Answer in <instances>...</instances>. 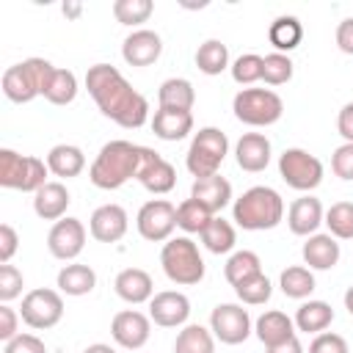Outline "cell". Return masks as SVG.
I'll use <instances>...</instances> for the list:
<instances>
[{
    "mask_svg": "<svg viewBox=\"0 0 353 353\" xmlns=\"http://www.w3.org/2000/svg\"><path fill=\"white\" fill-rule=\"evenodd\" d=\"M77 97V77L72 69H55L47 91H44V99L52 102V105H69L74 102Z\"/></svg>",
    "mask_w": 353,
    "mask_h": 353,
    "instance_id": "cell-39",
    "label": "cell"
},
{
    "mask_svg": "<svg viewBox=\"0 0 353 353\" xmlns=\"http://www.w3.org/2000/svg\"><path fill=\"white\" fill-rule=\"evenodd\" d=\"M199 237H201L204 248H207V251H212V254H229V251L234 248V243H237L234 226H232L229 221L218 218V215L207 223V229H204Z\"/></svg>",
    "mask_w": 353,
    "mask_h": 353,
    "instance_id": "cell-35",
    "label": "cell"
},
{
    "mask_svg": "<svg viewBox=\"0 0 353 353\" xmlns=\"http://www.w3.org/2000/svg\"><path fill=\"white\" fill-rule=\"evenodd\" d=\"M174 353H215V336L210 328H204L199 323H188L176 334Z\"/></svg>",
    "mask_w": 353,
    "mask_h": 353,
    "instance_id": "cell-32",
    "label": "cell"
},
{
    "mask_svg": "<svg viewBox=\"0 0 353 353\" xmlns=\"http://www.w3.org/2000/svg\"><path fill=\"white\" fill-rule=\"evenodd\" d=\"M154 11V3L152 0H116L113 3V17L116 22L121 25H130V28H138L143 25Z\"/></svg>",
    "mask_w": 353,
    "mask_h": 353,
    "instance_id": "cell-41",
    "label": "cell"
},
{
    "mask_svg": "<svg viewBox=\"0 0 353 353\" xmlns=\"http://www.w3.org/2000/svg\"><path fill=\"white\" fill-rule=\"evenodd\" d=\"M336 130L345 138V143H353V102L342 105V110L336 116Z\"/></svg>",
    "mask_w": 353,
    "mask_h": 353,
    "instance_id": "cell-51",
    "label": "cell"
},
{
    "mask_svg": "<svg viewBox=\"0 0 353 353\" xmlns=\"http://www.w3.org/2000/svg\"><path fill=\"white\" fill-rule=\"evenodd\" d=\"M323 218H325V210H323L320 199H314V196H309V193L301 196V199H295V201L290 204V210H287V226H290V232L298 234V237H312V234H317Z\"/></svg>",
    "mask_w": 353,
    "mask_h": 353,
    "instance_id": "cell-19",
    "label": "cell"
},
{
    "mask_svg": "<svg viewBox=\"0 0 353 353\" xmlns=\"http://www.w3.org/2000/svg\"><path fill=\"white\" fill-rule=\"evenodd\" d=\"M149 317H152V323L160 325V328H179V325H188L190 301H188L185 292H176V290L154 292V298L149 301Z\"/></svg>",
    "mask_w": 353,
    "mask_h": 353,
    "instance_id": "cell-16",
    "label": "cell"
},
{
    "mask_svg": "<svg viewBox=\"0 0 353 353\" xmlns=\"http://www.w3.org/2000/svg\"><path fill=\"white\" fill-rule=\"evenodd\" d=\"M80 11H83L80 3H63V14L66 17H80Z\"/></svg>",
    "mask_w": 353,
    "mask_h": 353,
    "instance_id": "cell-54",
    "label": "cell"
},
{
    "mask_svg": "<svg viewBox=\"0 0 353 353\" xmlns=\"http://www.w3.org/2000/svg\"><path fill=\"white\" fill-rule=\"evenodd\" d=\"M110 336L124 350H141L152 336V317H146L138 309L116 312L110 320Z\"/></svg>",
    "mask_w": 353,
    "mask_h": 353,
    "instance_id": "cell-13",
    "label": "cell"
},
{
    "mask_svg": "<svg viewBox=\"0 0 353 353\" xmlns=\"http://www.w3.org/2000/svg\"><path fill=\"white\" fill-rule=\"evenodd\" d=\"M254 334L256 339L265 345V347H273V345H281L287 339L295 336V323L292 317H287L284 312L279 309H270V312H262L254 323Z\"/></svg>",
    "mask_w": 353,
    "mask_h": 353,
    "instance_id": "cell-25",
    "label": "cell"
},
{
    "mask_svg": "<svg viewBox=\"0 0 353 353\" xmlns=\"http://www.w3.org/2000/svg\"><path fill=\"white\" fill-rule=\"evenodd\" d=\"M138 234L149 243H165L171 240L174 229H176V207L165 199H152L138 210L135 218Z\"/></svg>",
    "mask_w": 353,
    "mask_h": 353,
    "instance_id": "cell-11",
    "label": "cell"
},
{
    "mask_svg": "<svg viewBox=\"0 0 353 353\" xmlns=\"http://www.w3.org/2000/svg\"><path fill=\"white\" fill-rule=\"evenodd\" d=\"M234 295H237L240 303H245V306H262V303L270 301L273 284H270V279H268L265 273H256V276L240 281V284L234 287Z\"/></svg>",
    "mask_w": 353,
    "mask_h": 353,
    "instance_id": "cell-40",
    "label": "cell"
},
{
    "mask_svg": "<svg viewBox=\"0 0 353 353\" xmlns=\"http://www.w3.org/2000/svg\"><path fill=\"white\" fill-rule=\"evenodd\" d=\"M72 204V196L63 182H47L33 193V212L41 221H61Z\"/></svg>",
    "mask_w": 353,
    "mask_h": 353,
    "instance_id": "cell-22",
    "label": "cell"
},
{
    "mask_svg": "<svg viewBox=\"0 0 353 353\" xmlns=\"http://www.w3.org/2000/svg\"><path fill=\"white\" fill-rule=\"evenodd\" d=\"M130 218L121 204H102L88 218V232L99 243H119L127 234Z\"/></svg>",
    "mask_w": 353,
    "mask_h": 353,
    "instance_id": "cell-17",
    "label": "cell"
},
{
    "mask_svg": "<svg viewBox=\"0 0 353 353\" xmlns=\"http://www.w3.org/2000/svg\"><path fill=\"white\" fill-rule=\"evenodd\" d=\"M47 168H50V174H55L61 179L80 176L83 168H85V154L74 143H55L47 152Z\"/></svg>",
    "mask_w": 353,
    "mask_h": 353,
    "instance_id": "cell-27",
    "label": "cell"
},
{
    "mask_svg": "<svg viewBox=\"0 0 353 353\" xmlns=\"http://www.w3.org/2000/svg\"><path fill=\"white\" fill-rule=\"evenodd\" d=\"M323 223L336 240H353V201H336L325 210Z\"/></svg>",
    "mask_w": 353,
    "mask_h": 353,
    "instance_id": "cell-38",
    "label": "cell"
},
{
    "mask_svg": "<svg viewBox=\"0 0 353 353\" xmlns=\"http://www.w3.org/2000/svg\"><path fill=\"white\" fill-rule=\"evenodd\" d=\"M301 256H303V262L309 265V270H331V268H336L342 251H339L336 237L317 232V234L306 237V243H303V248H301Z\"/></svg>",
    "mask_w": 353,
    "mask_h": 353,
    "instance_id": "cell-23",
    "label": "cell"
},
{
    "mask_svg": "<svg viewBox=\"0 0 353 353\" xmlns=\"http://www.w3.org/2000/svg\"><path fill=\"white\" fill-rule=\"evenodd\" d=\"M58 292L61 295H72V298H80V295H88L94 287H97V273L94 268L88 265H80V262H69L58 270Z\"/></svg>",
    "mask_w": 353,
    "mask_h": 353,
    "instance_id": "cell-28",
    "label": "cell"
},
{
    "mask_svg": "<svg viewBox=\"0 0 353 353\" xmlns=\"http://www.w3.org/2000/svg\"><path fill=\"white\" fill-rule=\"evenodd\" d=\"M3 353H47V345L36 334H17L11 342H6Z\"/></svg>",
    "mask_w": 353,
    "mask_h": 353,
    "instance_id": "cell-47",
    "label": "cell"
},
{
    "mask_svg": "<svg viewBox=\"0 0 353 353\" xmlns=\"http://www.w3.org/2000/svg\"><path fill=\"white\" fill-rule=\"evenodd\" d=\"M256 273H262V262H259V256L254 251H245V248L234 251L223 265V276H226V281L232 287H237L240 281H245V279H251Z\"/></svg>",
    "mask_w": 353,
    "mask_h": 353,
    "instance_id": "cell-36",
    "label": "cell"
},
{
    "mask_svg": "<svg viewBox=\"0 0 353 353\" xmlns=\"http://www.w3.org/2000/svg\"><path fill=\"white\" fill-rule=\"evenodd\" d=\"M270 141H268V135H262V132H245V135H240V141L234 143V160H237V165L243 168V171H248V174H259V171H265L268 168V163H270Z\"/></svg>",
    "mask_w": 353,
    "mask_h": 353,
    "instance_id": "cell-20",
    "label": "cell"
},
{
    "mask_svg": "<svg viewBox=\"0 0 353 353\" xmlns=\"http://www.w3.org/2000/svg\"><path fill=\"white\" fill-rule=\"evenodd\" d=\"M138 182H141L149 193H154V196L171 193V190H174V185H176V168H174L163 154H157L154 149L143 146V149H141Z\"/></svg>",
    "mask_w": 353,
    "mask_h": 353,
    "instance_id": "cell-15",
    "label": "cell"
},
{
    "mask_svg": "<svg viewBox=\"0 0 353 353\" xmlns=\"http://www.w3.org/2000/svg\"><path fill=\"white\" fill-rule=\"evenodd\" d=\"M331 168L339 179H353V143H342L331 154Z\"/></svg>",
    "mask_w": 353,
    "mask_h": 353,
    "instance_id": "cell-45",
    "label": "cell"
},
{
    "mask_svg": "<svg viewBox=\"0 0 353 353\" xmlns=\"http://www.w3.org/2000/svg\"><path fill=\"white\" fill-rule=\"evenodd\" d=\"M160 265L168 281L179 287H193L204 279V259L199 254V245L190 237H171L163 243L160 251Z\"/></svg>",
    "mask_w": 353,
    "mask_h": 353,
    "instance_id": "cell-5",
    "label": "cell"
},
{
    "mask_svg": "<svg viewBox=\"0 0 353 353\" xmlns=\"http://www.w3.org/2000/svg\"><path fill=\"white\" fill-rule=\"evenodd\" d=\"M17 325H19V312L11 309L8 303H3V306H0V339H3V342H11V339L19 334Z\"/></svg>",
    "mask_w": 353,
    "mask_h": 353,
    "instance_id": "cell-49",
    "label": "cell"
},
{
    "mask_svg": "<svg viewBox=\"0 0 353 353\" xmlns=\"http://www.w3.org/2000/svg\"><path fill=\"white\" fill-rule=\"evenodd\" d=\"M19 317H22L25 325H30L36 331H47V328L58 325L61 317H63V298H61V292L58 290H50V287L30 290L22 298Z\"/></svg>",
    "mask_w": 353,
    "mask_h": 353,
    "instance_id": "cell-10",
    "label": "cell"
},
{
    "mask_svg": "<svg viewBox=\"0 0 353 353\" xmlns=\"http://www.w3.org/2000/svg\"><path fill=\"white\" fill-rule=\"evenodd\" d=\"M262 80L268 85H284L292 80V61L290 55L284 52H270L265 55V63H262Z\"/></svg>",
    "mask_w": 353,
    "mask_h": 353,
    "instance_id": "cell-43",
    "label": "cell"
},
{
    "mask_svg": "<svg viewBox=\"0 0 353 353\" xmlns=\"http://www.w3.org/2000/svg\"><path fill=\"white\" fill-rule=\"evenodd\" d=\"M22 287H25L22 270L14 268L11 262L0 265V301H3V303H11L14 298L22 295Z\"/></svg>",
    "mask_w": 353,
    "mask_h": 353,
    "instance_id": "cell-44",
    "label": "cell"
},
{
    "mask_svg": "<svg viewBox=\"0 0 353 353\" xmlns=\"http://www.w3.org/2000/svg\"><path fill=\"white\" fill-rule=\"evenodd\" d=\"M196 66L204 74H221L223 69H229V47L221 39H207L204 44H199L196 50Z\"/></svg>",
    "mask_w": 353,
    "mask_h": 353,
    "instance_id": "cell-34",
    "label": "cell"
},
{
    "mask_svg": "<svg viewBox=\"0 0 353 353\" xmlns=\"http://www.w3.org/2000/svg\"><path fill=\"white\" fill-rule=\"evenodd\" d=\"M157 102L160 108H171V110H190L196 102V91L193 83L185 77H168L160 83L157 88Z\"/></svg>",
    "mask_w": 353,
    "mask_h": 353,
    "instance_id": "cell-30",
    "label": "cell"
},
{
    "mask_svg": "<svg viewBox=\"0 0 353 353\" xmlns=\"http://www.w3.org/2000/svg\"><path fill=\"white\" fill-rule=\"evenodd\" d=\"M210 331L218 342L223 345H240L248 339L251 328V317L248 309H243L240 303H218L210 314Z\"/></svg>",
    "mask_w": 353,
    "mask_h": 353,
    "instance_id": "cell-12",
    "label": "cell"
},
{
    "mask_svg": "<svg viewBox=\"0 0 353 353\" xmlns=\"http://www.w3.org/2000/svg\"><path fill=\"white\" fill-rule=\"evenodd\" d=\"M345 309L350 312V317H353V287H347L345 290Z\"/></svg>",
    "mask_w": 353,
    "mask_h": 353,
    "instance_id": "cell-55",
    "label": "cell"
},
{
    "mask_svg": "<svg viewBox=\"0 0 353 353\" xmlns=\"http://www.w3.org/2000/svg\"><path fill=\"white\" fill-rule=\"evenodd\" d=\"M212 218H215V215H212L204 204H199L196 199H185V201L176 207V226H179L182 232H188V234H201Z\"/></svg>",
    "mask_w": 353,
    "mask_h": 353,
    "instance_id": "cell-37",
    "label": "cell"
},
{
    "mask_svg": "<svg viewBox=\"0 0 353 353\" xmlns=\"http://www.w3.org/2000/svg\"><path fill=\"white\" fill-rule=\"evenodd\" d=\"M265 353H303V345L298 342V336L281 342V345H273V347H265Z\"/></svg>",
    "mask_w": 353,
    "mask_h": 353,
    "instance_id": "cell-52",
    "label": "cell"
},
{
    "mask_svg": "<svg viewBox=\"0 0 353 353\" xmlns=\"http://www.w3.org/2000/svg\"><path fill=\"white\" fill-rule=\"evenodd\" d=\"M268 39H270V44L276 47V52H290V50H295L298 44H301V39H303V25H301V19L298 17H290V14H284V17H276L273 22H270V28H268Z\"/></svg>",
    "mask_w": 353,
    "mask_h": 353,
    "instance_id": "cell-31",
    "label": "cell"
},
{
    "mask_svg": "<svg viewBox=\"0 0 353 353\" xmlns=\"http://www.w3.org/2000/svg\"><path fill=\"white\" fill-rule=\"evenodd\" d=\"M141 149L143 146H138L132 141H121V138L108 141L88 168L91 185L99 190H119L130 179H138Z\"/></svg>",
    "mask_w": 353,
    "mask_h": 353,
    "instance_id": "cell-2",
    "label": "cell"
},
{
    "mask_svg": "<svg viewBox=\"0 0 353 353\" xmlns=\"http://www.w3.org/2000/svg\"><path fill=\"white\" fill-rule=\"evenodd\" d=\"M113 290L121 301L138 306V303H149L154 298V281L146 270L141 268H124L119 270V276L113 279Z\"/></svg>",
    "mask_w": 353,
    "mask_h": 353,
    "instance_id": "cell-21",
    "label": "cell"
},
{
    "mask_svg": "<svg viewBox=\"0 0 353 353\" xmlns=\"http://www.w3.org/2000/svg\"><path fill=\"white\" fill-rule=\"evenodd\" d=\"M152 132L160 141H182L188 132H193V113L190 110L157 108L154 116H152Z\"/></svg>",
    "mask_w": 353,
    "mask_h": 353,
    "instance_id": "cell-26",
    "label": "cell"
},
{
    "mask_svg": "<svg viewBox=\"0 0 353 353\" xmlns=\"http://www.w3.org/2000/svg\"><path fill=\"white\" fill-rule=\"evenodd\" d=\"M226 154H229V138H226V132H221L218 127H201L193 135V141H190L185 165H188V171L196 179H204V176L218 174V168L226 160Z\"/></svg>",
    "mask_w": 353,
    "mask_h": 353,
    "instance_id": "cell-7",
    "label": "cell"
},
{
    "mask_svg": "<svg viewBox=\"0 0 353 353\" xmlns=\"http://www.w3.org/2000/svg\"><path fill=\"white\" fill-rule=\"evenodd\" d=\"M160 52H163V39L149 28L132 30L121 44V58L130 66H152L160 58Z\"/></svg>",
    "mask_w": 353,
    "mask_h": 353,
    "instance_id": "cell-18",
    "label": "cell"
},
{
    "mask_svg": "<svg viewBox=\"0 0 353 353\" xmlns=\"http://www.w3.org/2000/svg\"><path fill=\"white\" fill-rule=\"evenodd\" d=\"M83 353H116L110 345H105V342H94V345H88Z\"/></svg>",
    "mask_w": 353,
    "mask_h": 353,
    "instance_id": "cell-53",
    "label": "cell"
},
{
    "mask_svg": "<svg viewBox=\"0 0 353 353\" xmlns=\"http://www.w3.org/2000/svg\"><path fill=\"white\" fill-rule=\"evenodd\" d=\"M262 63H265V58L256 55V52H245V55L234 58V63L229 66L232 69V80L237 85H251V83L262 80Z\"/></svg>",
    "mask_w": 353,
    "mask_h": 353,
    "instance_id": "cell-42",
    "label": "cell"
},
{
    "mask_svg": "<svg viewBox=\"0 0 353 353\" xmlns=\"http://www.w3.org/2000/svg\"><path fill=\"white\" fill-rule=\"evenodd\" d=\"M17 248H19L17 229L11 223H0V265L11 262V256L17 254Z\"/></svg>",
    "mask_w": 353,
    "mask_h": 353,
    "instance_id": "cell-48",
    "label": "cell"
},
{
    "mask_svg": "<svg viewBox=\"0 0 353 353\" xmlns=\"http://www.w3.org/2000/svg\"><path fill=\"white\" fill-rule=\"evenodd\" d=\"M55 74V66L47 58H28L22 63H14L3 72V94L6 99L25 105L36 97H44L50 80Z\"/></svg>",
    "mask_w": 353,
    "mask_h": 353,
    "instance_id": "cell-4",
    "label": "cell"
},
{
    "mask_svg": "<svg viewBox=\"0 0 353 353\" xmlns=\"http://www.w3.org/2000/svg\"><path fill=\"white\" fill-rule=\"evenodd\" d=\"M47 160L33 154H19L14 149H0V185L8 190L36 193L47 185Z\"/></svg>",
    "mask_w": 353,
    "mask_h": 353,
    "instance_id": "cell-6",
    "label": "cell"
},
{
    "mask_svg": "<svg viewBox=\"0 0 353 353\" xmlns=\"http://www.w3.org/2000/svg\"><path fill=\"white\" fill-rule=\"evenodd\" d=\"M85 88L94 97L102 116L116 121L124 130H138L149 119V102L143 94H138L124 74L110 63H94L85 72Z\"/></svg>",
    "mask_w": 353,
    "mask_h": 353,
    "instance_id": "cell-1",
    "label": "cell"
},
{
    "mask_svg": "<svg viewBox=\"0 0 353 353\" xmlns=\"http://www.w3.org/2000/svg\"><path fill=\"white\" fill-rule=\"evenodd\" d=\"M292 323H295L298 331L317 336V334H323V331L334 323V309H331L325 301H312V298H309V301H303V303L298 306Z\"/></svg>",
    "mask_w": 353,
    "mask_h": 353,
    "instance_id": "cell-29",
    "label": "cell"
},
{
    "mask_svg": "<svg viewBox=\"0 0 353 353\" xmlns=\"http://www.w3.org/2000/svg\"><path fill=\"white\" fill-rule=\"evenodd\" d=\"M336 47L345 55H353V17H347L336 25Z\"/></svg>",
    "mask_w": 353,
    "mask_h": 353,
    "instance_id": "cell-50",
    "label": "cell"
},
{
    "mask_svg": "<svg viewBox=\"0 0 353 353\" xmlns=\"http://www.w3.org/2000/svg\"><path fill=\"white\" fill-rule=\"evenodd\" d=\"M279 287L287 298H295V301H303L314 292V273L303 265H290L281 270L279 276Z\"/></svg>",
    "mask_w": 353,
    "mask_h": 353,
    "instance_id": "cell-33",
    "label": "cell"
},
{
    "mask_svg": "<svg viewBox=\"0 0 353 353\" xmlns=\"http://www.w3.org/2000/svg\"><path fill=\"white\" fill-rule=\"evenodd\" d=\"M47 248L55 259L61 262H72L80 256V251L85 248V226L80 218H61L52 223L50 234H47Z\"/></svg>",
    "mask_w": 353,
    "mask_h": 353,
    "instance_id": "cell-14",
    "label": "cell"
},
{
    "mask_svg": "<svg viewBox=\"0 0 353 353\" xmlns=\"http://www.w3.org/2000/svg\"><path fill=\"white\" fill-rule=\"evenodd\" d=\"M279 174L292 190L309 193L323 182V163L312 152L292 146L279 154Z\"/></svg>",
    "mask_w": 353,
    "mask_h": 353,
    "instance_id": "cell-9",
    "label": "cell"
},
{
    "mask_svg": "<svg viewBox=\"0 0 353 353\" xmlns=\"http://www.w3.org/2000/svg\"><path fill=\"white\" fill-rule=\"evenodd\" d=\"M232 221L245 232L276 229L284 221V199L268 185H254L240 199H234Z\"/></svg>",
    "mask_w": 353,
    "mask_h": 353,
    "instance_id": "cell-3",
    "label": "cell"
},
{
    "mask_svg": "<svg viewBox=\"0 0 353 353\" xmlns=\"http://www.w3.org/2000/svg\"><path fill=\"white\" fill-rule=\"evenodd\" d=\"M234 119L248 127H270L281 119L284 102L270 88H240L232 99Z\"/></svg>",
    "mask_w": 353,
    "mask_h": 353,
    "instance_id": "cell-8",
    "label": "cell"
},
{
    "mask_svg": "<svg viewBox=\"0 0 353 353\" xmlns=\"http://www.w3.org/2000/svg\"><path fill=\"white\" fill-rule=\"evenodd\" d=\"M309 353H350V350H347L345 336L331 334V331H323V334H317V336L312 339Z\"/></svg>",
    "mask_w": 353,
    "mask_h": 353,
    "instance_id": "cell-46",
    "label": "cell"
},
{
    "mask_svg": "<svg viewBox=\"0 0 353 353\" xmlns=\"http://www.w3.org/2000/svg\"><path fill=\"white\" fill-rule=\"evenodd\" d=\"M190 199H196L199 204H204V207L215 215V212H221V210L232 201V185H229V179L221 176V174L204 176V179H193Z\"/></svg>",
    "mask_w": 353,
    "mask_h": 353,
    "instance_id": "cell-24",
    "label": "cell"
}]
</instances>
